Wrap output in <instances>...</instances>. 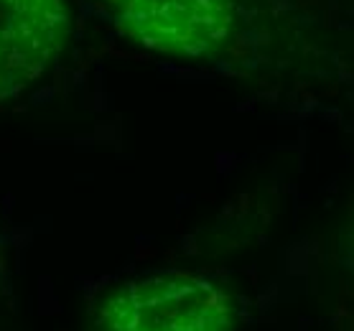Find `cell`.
Returning <instances> with one entry per match:
<instances>
[{"instance_id":"cell-1","label":"cell","mask_w":354,"mask_h":331,"mask_svg":"<svg viewBox=\"0 0 354 331\" xmlns=\"http://www.w3.org/2000/svg\"><path fill=\"white\" fill-rule=\"evenodd\" d=\"M232 308L217 285L161 273L122 285L102 303L95 331H230Z\"/></svg>"},{"instance_id":"cell-2","label":"cell","mask_w":354,"mask_h":331,"mask_svg":"<svg viewBox=\"0 0 354 331\" xmlns=\"http://www.w3.org/2000/svg\"><path fill=\"white\" fill-rule=\"evenodd\" d=\"M115 26L140 46L201 59L225 49L234 33V0H100Z\"/></svg>"},{"instance_id":"cell-3","label":"cell","mask_w":354,"mask_h":331,"mask_svg":"<svg viewBox=\"0 0 354 331\" xmlns=\"http://www.w3.org/2000/svg\"><path fill=\"white\" fill-rule=\"evenodd\" d=\"M69 39L64 0H0V102L48 72Z\"/></svg>"}]
</instances>
